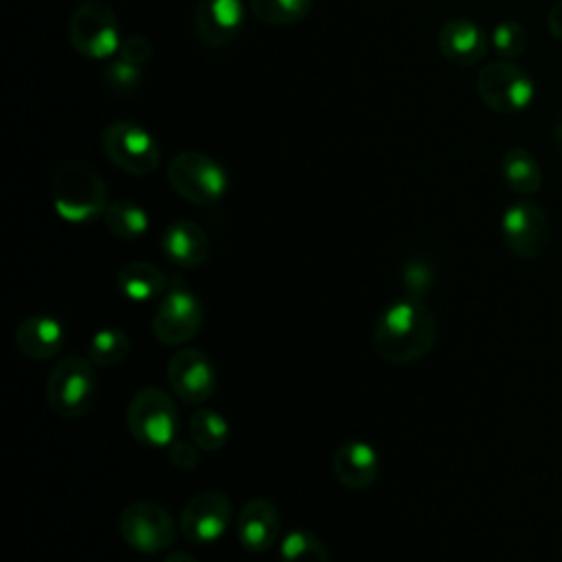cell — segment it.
Returning a JSON list of instances; mask_svg holds the SVG:
<instances>
[{
	"mask_svg": "<svg viewBox=\"0 0 562 562\" xmlns=\"http://www.w3.org/2000/svg\"><path fill=\"white\" fill-rule=\"evenodd\" d=\"M167 382L171 393L184 404L206 402L217 384L211 358L198 347H180L167 364Z\"/></svg>",
	"mask_w": 562,
	"mask_h": 562,
	"instance_id": "obj_13",
	"label": "cell"
},
{
	"mask_svg": "<svg viewBox=\"0 0 562 562\" xmlns=\"http://www.w3.org/2000/svg\"><path fill=\"white\" fill-rule=\"evenodd\" d=\"M248 7L263 24L290 26L310 13L312 0H248Z\"/></svg>",
	"mask_w": 562,
	"mask_h": 562,
	"instance_id": "obj_25",
	"label": "cell"
},
{
	"mask_svg": "<svg viewBox=\"0 0 562 562\" xmlns=\"http://www.w3.org/2000/svg\"><path fill=\"white\" fill-rule=\"evenodd\" d=\"M437 46L448 61L457 66H474L487 55L490 42L476 22L468 18H452L441 24Z\"/></svg>",
	"mask_w": 562,
	"mask_h": 562,
	"instance_id": "obj_16",
	"label": "cell"
},
{
	"mask_svg": "<svg viewBox=\"0 0 562 562\" xmlns=\"http://www.w3.org/2000/svg\"><path fill=\"white\" fill-rule=\"evenodd\" d=\"M162 255L178 268H200L211 255V241L204 228L191 220L167 224L160 237Z\"/></svg>",
	"mask_w": 562,
	"mask_h": 562,
	"instance_id": "obj_18",
	"label": "cell"
},
{
	"mask_svg": "<svg viewBox=\"0 0 562 562\" xmlns=\"http://www.w3.org/2000/svg\"><path fill=\"white\" fill-rule=\"evenodd\" d=\"M233 520L231 498L220 490H202L187 501L180 514V531L195 544L220 540Z\"/></svg>",
	"mask_w": 562,
	"mask_h": 562,
	"instance_id": "obj_12",
	"label": "cell"
},
{
	"mask_svg": "<svg viewBox=\"0 0 562 562\" xmlns=\"http://www.w3.org/2000/svg\"><path fill=\"white\" fill-rule=\"evenodd\" d=\"M501 176L505 184L518 195H533L542 184V169L536 156L522 147L505 151L501 158Z\"/></svg>",
	"mask_w": 562,
	"mask_h": 562,
	"instance_id": "obj_21",
	"label": "cell"
},
{
	"mask_svg": "<svg viewBox=\"0 0 562 562\" xmlns=\"http://www.w3.org/2000/svg\"><path fill=\"white\" fill-rule=\"evenodd\" d=\"M437 340L435 314L422 299H397L389 303L373 327V349L391 364H411L424 358Z\"/></svg>",
	"mask_w": 562,
	"mask_h": 562,
	"instance_id": "obj_1",
	"label": "cell"
},
{
	"mask_svg": "<svg viewBox=\"0 0 562 562\" xmlns=\"http://www.w3.org/2000/svg\"><path fill=\"white\" fill-rule=\"evenodd\" d=\"M167 285L169 283L165 272L151 261H140V259L130 261L116 274L119 292L134 303H147V301L160 299Z\"/></svg>",
	"mask_w": 562,
	"mask_h": 562,
	"instance_id": "obj_20",
	"label": "cell"
},
{
	"mask_svg": "<svg viewBox=\"0 0 562 562\" xmlns=\"http://www.w3.org/2000/svg\"><path fill=\"white\" fill-rule=\"evenodd\" d=\"M476 92L490 110L498 114H514L529 108L536 86L525 68L512 59H496L479 70Z\"/></svg>",
	"mask_w": 562,
	"mask_h": 562,
	"instance_id": "obj_8",
	"label": "cell"
},
{
	"mask_svg": "<svg viewBox=\"0 0 562 562\" xmlns=\"http://www.w3.org/2000/svg\"><path fill=\"white\" fill-rule=\"evenodd\" d=\"M50 200L57 215L70 224L92 222L110 204L103 178L83 160H64L55 167Z\"/></svg>",
	"mask_w": 562,
	"mask_h": 562,
	"instance_id": "obj_2",
	"label": "cell"
},
{
	"mask_svg": "<svg viewBox=\"0 0 562 562\" xmlns=\"http://www.w3.org/2000/svg\"><path fill=\"white\" fill-rule=\"evenodd\" d=\"M331 472L340 485L364 490L375 483L380 472V454L362 439H349L334 450Z\"/></svg>",
	"mask_w": 562,
	"mask_h": 562,
	"instance_id": "obj_17",
	"label": "cell"
},
{
	"mask_svg": "<svg viewBox=\"0 0 562 562\" xmlns=\"http://www.w3.org/2000/svg\"><path fill=\"white\" fill-rule=\"evenodd\" d=\"M68 40L88 59H105L119 53L121 31L114 9L103 0L81 2L68 20Z\"/></svg>",
	"mask_w": 562,
	"mask_h": 562,
	"instance_id": "obj_7",
	"label": "cell"
},
{
	"mask_svg": "<svg viewBox=\"0 0 562 562\" xmlns=\"http://www.w3.org/2000/svg\"><path fill=\"white\" fill-rule=\"evenodd\" d=\"M193 26L206 46L222 48L241 33L244 4L241 0H198Z\"/></svg>",
	"mask_w": 562,
	"mask_h": 562,
	"instance_id": "obj_14",
	"label": "cell"
},
{
	"mask_svg": "<svg viewBox=\"0 0 562 562\" xmlns=\"http://www.w3.org/2000/svg\"><path fill=\"white\" fill-rule=\"evenodd\" d=\"M171 189L195 206H211L228 191L226 169L202 151H180L167 165Z\"/></svg>",
	"mask_w": 562,
	"mask_h": 562,
	"instance_id": "obj_4",
	"label": "cell"
},
{
	"mask_svg": "<svg viewBox=\"0 0 562 562\" xmlns=\"http://www.w3.org/2000/svg\"><path fill=\"white\" fill-rule=\"evenodd\" d=\"M151 53H154L151 42L145 35H138V33H132V35L123 37L121 46H119V59H123L127 64H134L138 68H143L149 61Z\"/></svg>",
	"mask_w": 562,
	"mask_h": 562,
	"instance_id": "obj_30",
	"label": "cell"
},
{
	"mask_svg": "<svg viewBox=\"0 0 562 562\" xmlns=\"http://www.w3.org/2000/svg\"><path fill=\"white\" fill-rule=\"evenodd\" d=\"M140 83H143V70L134 64L123 61V59L112 61L103 70V86L112 94H132L140 88Z\"/></svg>",
	"mask_w": 562,
	"mask_h": 562,
	"instance_id": "obj_28",
	"label": "cell"
},
{
	"mask_svg": "<svg viewBox=\"0 0 562 562\" xmlns=\"http://www.w3.org/2000/svg\"><path fill=\"white\" fill-rule=\"evenodd\" d=\"M130 353V336L116 327L99 329L88 345V358L94 367H116Z\"/></svg>",
	"mask_w": 562,
	"mask_h": 562,
	"instance_id": "obj_24",
	"label": "cell"
},
{
	"mask_svg": "<svg viewBox=\"0 0 562 562\" xmlns=\"http://www.w3.org/2000/svg\"><path fill=\"white\" fill-rule=\"evenodd\" d=\"M189 435L204 452L222 450L231 437V424L215 408H198L189 419Z\"/></svg>",
	"mask_w": 562,
	"mask_h": 562,
	"instance_id": "obj_23",
	"label": "cell"
},
{
	"mask_svg": "<svg viewBox=\"0 0 562 562\" xmlns=\"http://www.w3.org/2000/svg\"><path fill=\"white\" fill-rule=\"evenodd\" d=\"M125 422L130 435L145 448H169L180 426L176 402L160 386H140L130 397Z\"/></svg>",
	"mask_w": 562,
	"mask_h": 562,
	"instance_id": "obj_3",
	"label": "cell"
},
{
	"mask_svg": "<svg viewBox=\"0 0 562 562\" xmlns=\"http://www.w3.org/2000/svg\"><path fill=\"white\" fill-rule=\"evenodd\" d=\"M505 246L520 259H538L551 244V222L544 209L531 200L509 204L501 217Z\"/></svg>",
	"mask_w": 562,
	"mask_h": 562,
	"instance_id": "obj_11",
	"label": "cell"
},
{
	"mask_svg": "<svg viewBox=\"0 0 562 562\" xmlns=\"http://www.w3.org/2000/svg\"><path fill=\"white\" fill-rule=\"evenodd\" d=\"M402 281L408 288V296L422 299L432 288V281H435L432 266L426 259H408L402 268Z\"/></svg>",
	"mask_w": 562,
	"mask_h": 562,
	"instance_id": "obj_29",
	"label": "cell"
},
{
	"mask_svg": "<svg viewBox=\"0 0 562 562\" xmlns=\"http://www.w3.org/2000/svg\"><path fill=\"white\" fill-rule=\"evenodd\" d=\"M553 143L562 156V108L555 112V119H553Z\"/></svg>",
	"mask_w": 562,
	"mask_h": 562,
	"instance_id": "obj_33",
	"label": "cell"
},
{
	"mask_svg": "<svg viewBox=\"0 0 562 562\" xmlns=\"http://www.w3.org/2000/svg\"><path fill=\"white\" fill-rule=\"evenodd\" d=\"M547 29L549 33L562 42V0H558L551 9H549V15H547Z\"/></svg>",
	"mask_w": 562,
	"mask_h": 562,
	"instance_id": "obj_32",
	"label": "cell"
},
{
	"mask_svg": "<svg viewBox=\"0 0 562 562\" xmlns=\"http://www.w3.org/2000/svg\"><path fill=\"white\" fill-rule=\"evenodd\" d=\"M198 450H200V448H198L195 443L176 439V441L167 448V457H169V461H171L173 468L189 472V470H195V468H198V461H200Z\"/></svg>",
	"mask_w": 562,
	"mask_h": 562,
	"instance_id": "obj_31",
	"label": "cell"
},
{
	"mask_svg": "<svg viewBox=\"0 0 562 562\" xmlns=\"http://www.w3.org/2000/svg\"><path fill=\"white\" fill-rule=\"evenodd\" d=\"M101 147L112 165L132 173L147 176L160 162L156 138L134 121H112L101 132Z\"/></svg>",
	"mask_w": 562,
	"mask_h": 562,
	"instance_id": "obj_10",
	"label": "cell"
},
{
	"mask_svg": "<svg viewBox=\"0 0 562 562\" xmlns=\"http://www.w3.org/2000/svg\"><path fill=\"white\" fill-rule=\"evenodd\" d=\"M204 323L200 299L182 279H171L151 316V331L165 347H182Z\"/></svg>",
	"mask_w": 562,
	"mask_h": 562,
	"instance_id": "obj_6",
	"label": "cell"
},
{
	"mask_svg": "<svg viewBox=\"0 0 562 562\" xmlns=\"http://www.w3.org/2000/svg\"><path fill=\"white\" fill-rule=\"evenodd\" d=\"M281 562H329L323 540L307 529H292L281 540Z\"/></svg>",
	"mask_w": 562,
	"mask_h": 562,
	"instance_id": "obj_26",
	"label": "cell"
},
{
	"mask_svg": "<svg viewBox=\"0 0 562 562\" xmlns=\"http://www.w3.org/2000/svg\"><path fill=\"white\" fill-rule=\"evenodd\" d=\"M279 531H281L279 509L270 498L255 496L239 509L237 538L248 553L259 555L270 551L279 540Z\"/></svg>",
	"mask_w": 562,
	"mask_h": 562,
	"instance_id": "obj_15",
	"label": "cell"
},
{
	"mask_svg": "<svg viewBox=\"0 0 562 562\" xmlns=\"http://www.w3.org/2000/svg\"><path fill=\"white\" fill-rule=\"evenodd\" d=\"M119 533L134 551L154 555L171 547L176 538V522L160 503L132 501L119 516Z\"/></svg>",
	"mask_w": 562,
	"mask_h": 562,
	"instance_id": "obj_9",
	"label": "cell"
},
{
	"mask_svg": "<svg viewBox=\"0 0 562 562\" xmlns=\"http://www.w3.org/2000/svg\"><path fill=\"white\" fill-rule=\"evenodd\" d=\"M492 46L501 55V59H514L520 57L529 46L527 29L516 20H505L496 24L492 33Z\"/></svg>",
	"mask_w": 562,
	"mask_h": 562,
	"instance_id": "obj_27",
	"label": "cell"
},
{
	"mask_svg": "<svg viewBox=\"0 0 562 562\" xmlns=\"http://www.w3.org/2000/svg\"><path fill=\"white\" fill-rule=\"evenodd\" d=\"M162 562H198V558H193L191 553L187 551H171L165 555Z\"/></svg>",
	"mask_w": 562,
	"mask_h": 562,
	"instance_id": "obj_34",
	"label": "cell"
},
{
	"mask_svg": "<svg viewBox=\"0 0 562 562\" xmlns=\"http://www.w3.org/2000/svg\"><path fill=\"white\" fill-rule=\"evenodd\" d=\"M97 393V375L90 358L70 353L59 358L48 371L46 400L61 417H81L90 411Z\"/></svg>",
	"mask_w": 562,
	"mask_h": 562,
	"instance_id": "obj_5",
	"label": "cell"
},
{
	"mask_svg": "<svg viewBox=\"0 0 562 562\" xmlns=\"http://www.w3.org/2000/svg\"><path fill=\"white\" fill-rule=\"evenodd\" d=\"M15 347L31 360H48L57 356L66 342L64 325L48 314H33L20 321L13 334Z\"/></svg>",
	"mask_w": 562,
	"mask_h": 562,
	"instance_id": "obj_19",
	"label": "cell"
},
{
	"mask_svg": "<svg viewBox=\"0 0 562 562\" xmlns=\"http://www.w3.org/2000/svg\"><path fill=\"white\" fill-rule=\"evenodd\" d=\"M103 224L116 239H138L149 228L147 211L132 200H114L103 211Z\"/></svg>",
	"mask_w": 562,
	"mask_h": 562,
	"instance_id": "obj_22",
	"label": "cell"
}]
</instances>
